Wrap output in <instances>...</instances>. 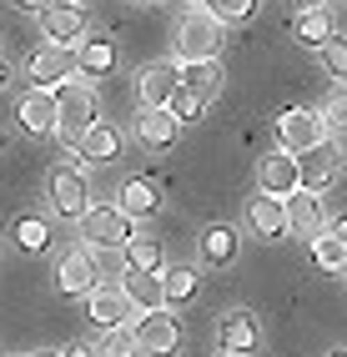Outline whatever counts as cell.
I'll return each mask as SVG.
<instances>
[{
	"label": "cell",
	"instance_id": "6da1fadb",
	"mask_svg": "<svg viewBox=\"0 0 347 357\" xmlns=\"http://www.w3.org/2000/svg\"><path fill=\"white\" fill-rule=\"evenodd\" d=\"M222 20L206 10V6H192L187 15H181V26H176V66H187V61H217L222 56Z\"/></svg>",
	"mask_w": 347,
	"mask_h": 357
},
{
	"label": "cell",
	"instance_id": "7a4b0ae2",
	"mask_svg": "<svg viewBox=\"0 0 347 357\" xmlns=\"http://www.w3.org/2000/svg\"><path fill=\"white\" fill-rule=\"evenodd\" d=\"M277 141H282V151H292V156H312V151L327 146V121H322L317 111L287 106L277 116Z\"/></svg>",
	"mask_w": 347,
	"mask_h": 357
},
{
	"label": "cell",
	"instance_id": "3957f363",
	"mask_svg": "<svg viewBox=\"0 0 347 357\" xmlns=\"http://www.w3.org/2000/svg\"><path fill=\"white\" fill-rule=\"evenodd\" d=\"M76 227H81L86 252H121L131 242V217L121 206H91Z\"/></svg>",
	"mask_w": 347,
	"mask_h": 357
},
{
	"label": "cell",
	"instance_id": "277c9868",
	"mask_svg": "<svg viewBox=\"0 0 347 357\" xmlns=\"http://www.w3.org/2000/svg\"><path fill=\"white\" fill-rule=\"evenodd\" d=\"M45 197H51L56 217L81 222L91 211V181H86L81 166H51V176H45Z\"/></svg>",
	"mask_w": 347,
	"mask_h": 357
},
{
	"label": "cell",
	"instance_id": "5b68a950",
	"mask_svg": "<svg viewBox=\"0 0 347 357\" xmlns=\"http://www.w3.org/2000/svg\"><path fill=\"white\" fill-rule=\"evenodd\" d=\"M56 106H61V131L65 136H81L86 126H96L101 116H96V91H91L86 81H61L56 86Z\"/></svg>",
	"mask_w": 347,
	"mask_h": 357
},
{
	"label": "cell",
	"instance_id": "8992f818",
	"mask_svg": "<svg viewBox=\"0 0 347 357\" xmlns=\"http://www.w3.org/2000/svg\"><path fill=\"white\" fill-rule=\"evenodd\" d=\"M136 342H141L146 357H167L181 347V322H176V307H156V312L136 317Z\"/></svg>",
	"mask_w": 347,
	"mask_h": 357
},
{
	"label": "cell",
	"instance_id": "52a82bcc",
	"mask_svg": "<svg viewBox=\"0 0 347 357\" xmlns=\"http://www.w3.org/2000/svg\"><path fill=\"white\" fill-rule=\"evenodd\" d=\"M297 186H302V156L292 151H267L257 161V192H272V197H292Z\"/></svg>",
	"mask_w": 347,
	"mask_h": 357
},
{
	"label": "cell",
	"instance_id": "ba28073f",
	"mask_svg": "<svg viewBox=\"0 0 347 357\" xmlns=\"http://www.w3.org/2000/svg\"><path fill=\"white\" fill-rule=\"evenodd\" d=\"M26 70H31V81L45 86V91H56L61 81L81 76V66H76V51H71V45H40V51L26 61Z\"/></svg>",
	"mask_w": 347,
	"mask_h": 357
},
{
	"label": "cell",
	"instance_id": "9c48e42d",
	"mask_svg": "<svg viewBox=\"0 0 347 357\" xmlns=\"http://www.w3.org/2000/svg\"><path fill=\"white\" fill-rule=\"evenodd\" d=\"M181 136V121L171 116V106H141V116H136V141H141L146 151H171Z\"/></svg>",
	"mask_w": 347,
	"mask_h": 357
},
{
	"label": "cell",
	"instance_id": "30bf717a",
	"mask_svg": "<svg viewBox=\"0 0 347 357\" xmlns=\"http://www.w3.org/2000/svg\"><path fill=\"white\" fill-rule=\"evenodd\" d=\"M20 126H26L31 136H56V131H61V106H56V91L31 86L26 96H20Z\"/></svg>",
	"mask_w": 347,
	"mask_h": 357
},
{
	"label": "cell",
	"instance_id": "8fae6325",
	"mask_svg": "<svg viewBox=\"0 0 347 357\" xmlns=\"http://www.w3.org/2000/svg\"><path fill=\"white\" fill-rule=\"evenodd\" d=\"M247 227L262 236V242H282L287 236V202L272 197V192H257L247 202Z\"/></svg>",
	"mask_w": 347,
	"mask_h": 357
},
{
	"label": "cell",
	"instance_id": "7c38bea8",
	"mask_svg": "<svg viewBox=\"0 0 347 357\" xmlns=\"http://www.w3.org/2000/svg\"><path fill=\"white\" fill-rule=\"evenodd\" d=\"M56 287L65 297H91L96 292V252H65L61 267H56Z\"/></svg>",
	"mask_w": 347,
	"mask_h": 357
},
{
	"label": "cell",
	"instance_id": "4fadbf2b",
	"mask_svg": "<svg viewBox=\"0 0 347 357\" xmlns=\"http://www.w3.org/2000/svg\"><path fill=\"white\" fill-rule=\"evenodd\" d=\"M76 141H81V146H76V166H86V161L106 166V161H116V156H121V146H126V136L116 131L111 121H96V126H86Z\"/></svg>",
	"mask_w": 347,
	"mask_h": 357
},
{
	"label": "cell",
	"instance_id": "5bb4252c",
	"mask_svg": "<svg viewBox=\"0 0 347 357\" xmlns=\"http://www.w3.org/2000/svg\"><path fill=\"white\" fill-rule=\"evenodd\" d=\"M86 317L96 327H126V322H136V307L121 287H96L86 297Z\"/></svg>",
	"mask_w": 347,
	"mask_h": 357
},
{
	"label": "cell",
	"instance_id": "9a60e30c",
	"mask_svg": "<svg viewBox=\"0 0 347 357\" xmlns=\"http://www.w3.org/2000/svg\"><path fill=\"white\" fill-rule=\"evenodd\" d=\"M176 86H181V66L161 61V66H151V70L136 76V101H141V106H171Z\"/></svg>",
	"mask_w": 347,
	"mask_h": 357
},
{
	"label": "cell",
	"instance_id": "2e32d148",
	"mask_svg": "<svg viewBox=\"0 0 347 357\" xmlns=\"http://www.w3.org/2000/svg\"><path fill=\"white\" fill-rule=\"evenodd\" d=\"M40 31L51 45H71L76 51L86 40V15H81V6H51V10H40Z\"/></svg>",
	"mask_w": 347,
	"mask_h": 357
},
{
	"label": "cell",
	"instance_id": "e0dca14e",
	"mask_svg": "<svg viewBox=\"0 0 347 357\" xmlns=\"http://www.w3.org/2000/svg\"><path fill=\"white\" fill-rule=\"evenodd\" d=\"M121 292L131 297L136 317H141V312H156V307H167V282H161V272H136V267H126Z\"/></svg>",
	"mask_w": 347,
	"mask_h": 357
},
{
	"label": "cell",
	"instance_id": "ac0fdd59",
	"mask_svg": "<svg viewBox=\"0 0 347 357\" xmlns=\"http://www.w3.org/2000/svg\"><path fill=\"white\" fill-rule=\"evenodd\" d=\"M217 342H222V352H257L262 347V327H257V317L252 312H226L222 317V327H217Z\"/></svg>",
	"mask_w": 347,
	"mask_h": 357
},
{
	"label": "cell",
	"instance_id": "d6986e66",
	"mask_svg": "<svg viewBox=\"0 0 347 357\" xmlns=\"http://www.w3.org/2000/svg\"><path fill=\"white\" fill-rule=\"evenodd\" d=\"M322 227H327V222H322V202H317L312 192H302V186H297V192L287 197V231L297 236V242H312Z\"/></svg>",
	"mask_w": 347,
	"mask_h": 357
},
{
	"label": "cell",
	"instance_id": "ffe728a7",
	"mask_svg": "<svg viewBox=\"0 0 347 357\" xmlns=\"http://www.w3.org/2000/svg\"><path fill=\"white\" fill-rule=\"evenodd\" d=\"M121 211H126L131 222L156 217V211H161V186H156V181H146V176L126 181V186H121Z\"/></svg>",
	"mask_w": 347,
	"mask_h": 357
},
{
	"label": "cell",
	"instance_id": "44dd1931",
	"mask_svg": "<svg viewBox=\"0 0 347 357\" xmlns=\"http://www.w3.org/2000/svg\"><path fill=\"white\" fill-rule=\"evenodd\" d=\"M181 86L196 91V96L212 106L217 91H222V61H187V66H181Z\"/></svg>",
	"mask_w": 347,
	"mask_h": 357
},
{
	"label": "cell",
	"instance_id": "7402d4cb",
	"mask_svg": "<svg viewBox=\"0 0 347 357\" xmlns=\"http://www.w3.org/2000/svg\"><path fill=\"white\" fill-rule=\"evenodd\" d=\"M76 66H81V76H96V81L111 76V70H116V45L101 40V36L96 40H81L76 45Z\"/></svg>",
	"mask_w": 347,
	"mask_h": 357
},
{
	"label": "cell",
	"instance_id": "603a6c76",
	"mask_svg": "<svg viewBox=\"0 0 347 357\" xmlns=\"http://www.w3.org/2000/svg\"><path fill=\"white\" fill-rule=\"evenodd\" d=\"M337 156L332 151H312V161H302V192H312V197H322L327 186H337Z\"/></svg>",
	"mask_w": 347,
	"mask_h": 357
},
{
	"label": "cell",
	"instance_id": "cb8c5ba5",
	"mask_svg": "<svg viewBox=\"0 0 347 357\" xmlns=\"http://www.w3.org/2000/svg\"><path fill=\"white\" fill-rule=\"evenodd\" d=\"M231 257H237V231L231 227H206L201 231V261L206 267H226Z\"/></svg>",
	"mask_w": 347,
	"mask_h": 357
},
{
	"label": "cell",
	"instance_id": "d4e9b609",
	"mask_svg": "<svg viewBox=\"0 0 347 357\" xmlns=\"http://www.w3.org/2000/svg\"><path fill=\"white\" fill-rule=\"evenodd\" d=\"M292 36H297V45H312V51H322L337 31H332V20H327V10H302L297 15V26H292Z\"/></svg>",
	"mask_w": 347,
	"mask_h": 357
},
{
	"label": "cell",
	"instance_id": "484cf974",
	"mask_svg": "<svg viewBox=\"0 0 347 357\" xmlns=\"http://www.w3.org/2000/svg\"><path fill=\"white\" fill-rule=\"evenodd\" d=\"M312 257H317L322 272H347V242H342L332 227H322V231L312 236Z\"/></svg>",
	"mask_w": 347,
	"mask_h": 357
},
{
	"label": "cell",
	"instance_id": "4316f807",
	"mask_svg": "<svg viewBox=\"0 0 347 357\" xmlns=\"http://www.w3.org/2000/svg\"><path fill=\"white\" fill-rule=\"evenodd\" d=\"M96 352H101V357H141V342H136V322H126V327H101Z\"/></svg>",
	"mask_w": 347,
	"mask_h": 357
},
{
	"label": "cell",
	"instance_id": "83f0119b",
	"mask_svg": "<svg viewBox=\"0 0 347 357\" xmlns=\"http://www.w3.org/2000/svg\"><path fill=\"white\" fill-rule=\"evenodd\" d=\"M126 267L136 272H167V257H161V242H146V236H131V242L121 247Z\"/></svg>",
	"mask_w": 347,
	"mask_h": 357
},
{
	"label": "cell",
	"instance_id": "f1b7e54d",
	"mask_svg": "<svg viewBox=\"0 0 347 357\" xmlns=\"http://www.w3.org/2000/svg\"><path fill=\"white\" fill-rule=\"evenodd\" d=\"M45 242H51V227H45V217H20L15 222V247L20 252H45Z\"/></svg>",
	"mask_w": 347,
	"mask_h": 357
},
{
	"label": "cell",
	"instance_id": "f546056e",
	"mask_svg": "<svg viewBox=\"0 0 347 357\" xmlns=\"http://www.w3.org/2000/svg\"><path fill=\"white\" fill-rule=\"evenodd\" d=\"M161 282H167V307H181V302H192V297H196V272H192V267H171V272H161Z\"/></svg>",
	"mask_w": 347,
	"mask_h": 357
},
{
	"label": "cell",
	"instance_id": "4dcf8cb0",
	"mask_svg": "<svg viewBox=\"0 0 347 357\" xmlns=\"http://www.w3.org/2000/svg\"><path fill=\"white\" fill-rule=\"evenodd\" d=\"M201 111H206V101L196 96V91H187V86H176V96H171V116L181 126L187 121H201Z\"/></svg>",
	"mask_w": 347,
	"mask_h": 357
},
{
	"label": "cell",
	"instance_id": "1f68e13d",
	"mask_svg": "<svg viewBox=\"0 0 347 357\" xmlns=\"http://www.w3.org/2000/svg\"><path fill=\"white\" fill-rule=\"evenodd\" d=\"M206 10H212L222 26H231V20H247L252 10H257V0H206Z\"/></svg>",
	"mask_w": 347,
	"mask_h": 357
},
{
	"label": "cell",
	"instance_id": "d6a6232c",
	"mask_svg": "<svg viewBox=\"0 0 347 357\" xmlns=\"http://www.w3.org/2000/svg\"><path fill=\"white\" fill-rule=\"evenodd\" d=\"M322 121H327V136H347V91H332V101L322 106Z\"/></svg>",
	"mask_w": 347,
	"mask_h": 357
},
{
	"label": "cell",
	"instance_id": "836d02e7",
	"mask_svg": "<svg viewBox=\"0 0 347 357\" xmlns=\"http://www.w3.org/2000/svg\"><path fill=\"white\" fill-rule=\"evenodd\" d=\"M322 66H327V76L347 81V40L342 36H332L327 45H322Z\"/></svg>",
	"mask_w": 347,
	"mask_h": 357
},
{
	"label": "cell",
	"instance_id": "e575fe53",
	"mask_svg": "<svg viewBox=\"0 0 347 357\" xmlns=\"http://www.w3.org/2000/svg\"><path fill=\"white\" fill-rule=\"evenodd\" d=\"M15 6H20V10H31V15H40V10H51L56 0H15Z\"/></svg>",
	"mask_w": 347,
	"mask_h": 357
},
{
	"label": "cell",
	"instance_id": "d590c367",
	"mask_svg": "<svg viewBox=\"0 0 347 357\" xmlns=\"http://www.w3.org/2000/svg\"><path fill=\"white\" fill-rule=\"evenodd\" d=\"M65 357H101V352L91 347V342H81V347H71V352H65Z\"/></svg>",
	"mask_w": 347,
	"mask_h": 357
},
{
	"label": "cell",
	"instance_id": "8d00e7d4",
	"mask_svg": "<svg viewBox=\"0 0 347 357\" xmlns=\"http://www.w3.org/2000/svg\"><path fill=\"white\" fill-rule=\"evenodd\" d=\"M292 6H297V10H322L327 0H292Z\"/></svg>",
	"mask_w": 347,
	"mask_h": 357
},
{
	"label": "cell",
	"instance_id": "74e56055",
	"mask_svg": "<svg viewBox=\"0 0 347 357\" xmlns=\"http://www.w3.org/2000/svg\"><path fill=\"white\" fill-rule=\"evenodd\" d=\"M332 231H337L342 242H347V217H337V222H332Z\"/></svg>",
	"mask_w": 347,
	"mask_h": 357
},
{
	"label": "cell",
	"instance_id": "f35d334b",
	"mask_svg": "<svg viewBox=\"0 0 347 357\" xmlns=\"http://www.w3.org/2000/svg\"><path fill=\"white\" fill-rule=\"evenodd\" d=\"M6 81H10V70H6V66H0V86H6Z\"/></svg>",
	"mask_w": 347,
	"mask_h": 357
},
{
	"label": "cell",
	"instance_id": "ab89813d",
	"mask_svg": "<svg viewBox=\"0 0 347 357\" xmlns=\"http://www.w3.org/2000/svg\"><path fill=\"white\" fill-rule=\"evenodd\" d=\"M36 357H65V352H36Z\"/></svg>",
	"mask_w": 347,
	"mask_h": 357
},
{
	"label": "cell",
	"instance_id": "60d3db41",
	"mask_svg": "<svg viewBox=\"0 0 347 357\" xmlns=\"http://www.w3.org/2000/svg\"><path fill=\"white\" fill-rule=\"evenodd\" d=\"M217 357H242V352H217Z\"/></svg>",
	"mask_w": 347,
	"mask_h": 357
},
{
	"label": "cell",
	"instance_id": "b9f144b4",
	"mask_svg": "<svg viewBox=\"0 0 347 357\" xmlns=\"http://www.w3.org/2000/svg\"><path fill=\"white\" fill-rule=\"evenodd\" d=\"M327 357H347V347H342V352H327Z\"/></svg>",
	"mask_w": 347,
	"mask_h": 357
},
{
	"label": "cell",
	"instance_id": "7bdbcfd3",
	"mask_svg": "<svg viewBox=\"0 0 347 357\" xmlns=\"http://www.w3.org/2000/svg\"><path fill=\"white\" fill-rule=\"evenodd\" d=\"M187 6H206V0H187Z\"/></svg>",
	"mask_w": 347,
	"mask_h": 357
},
{
	"label": "cell",
	"instance_id": "ee69618b",
	"mask_svg": "<svg viewBox=\"0 0 347 357\" xmlns=\"http://www.w3.org/2000/svg\"><path fill=\"white\" fill-rule=\"evenodd\" d=\"M10 357H20V352H10Z\"/></svg>",
	"mask_w": 347,
	"mask_h": 357
}]
</instances>
